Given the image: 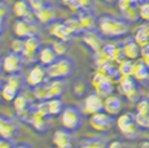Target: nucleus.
Returning a JSON list of instances; mask_svg holds the SVG:
<instances>
[{
  "mask_svg": "<svg viewBox=\"0 0 149 148\" xmlns=\"http://www.w3.org/2000/svg\"><path fill=\"white\" fill-rule=\"evenodd\" d=\"M62 1V3H65L66 6H68V3L70 2V0H61Z\"/></svg>",
  "mask_w": 149,
  "mask_h": 148,
  "instance_id": "13d9d810",
  "label": "nucleus"
},
{
  "mask_svg": "<svg viewBox=\"0 0 149 148\" xmlns=\"http://www.w3.org/2000/svg\"><path fill=\"white\" fill-rule=\"evenodd\" d=\"M90 84L85 77H78L72 82V95L74 98H85L89 94Z\"/></svg>",
  "mask_w": 149,
  "mask_h": 148,
  "instance_id": "4be33fe9",
  "label": "nucleus"
},
{
  "mask_svg": "<svg viewBox=\"0 0 149 148\" xmlns=\"http://www.w3.org/2000/svg\"><path fill=\"white\" fill-rule=\"evenodd\" d=\"M93 3H95V0H70L68 7L70 10H72L74 13H78L79 10L84 9V8L93 7Z\"/></svg>",
  "mask_w": 149,
  "mask_h": 148,
  "instance_id": "e433bc0d",
  "label": "nucleus"
},
{
  "mask_svg": "<svg viewBox=\"0 0 149 148\" xmlns=\"http://www.w3.org/2000/svg\"><path fill=\"white\" fill-rule=\"evenodd\" d=\"M147 82L149 84V75H148V78H147Z\"/></svg>",
  "mask_w": 149,
  "mask_h": 148,
  "instance_id": "052dcab7",
  "label": "nucleus"
},
{
  "mask_svg": "<svg viewBox=\"0 0 149 148\" xmlns=\"http://www.w3.org/2000/svg\"><path fill=\"white\" fill-rule=\"evenodd\" d=\"M89 125L96 131L108 133L111 128H113V126H116V120L113 119L112 115L102 110L99 112H96L93 115H90Z\"/></svg>",
  "mask_w": 149,
  "mask_h": 148,
  "instance_id": "0eeeda50",
  "label": "nucleus"
},
{
  "mask_svg": "<svg viewBox=\"0 0 149 148\" xmlns=\"http://www.w3.org/2000/svg\"><path fill=\"white\" fill-rule=\"evenodd\" d=\"M52 144L59 148H71L74 146L72 131L66 128L58 129L52 135Z\"/></svg>",
  "mask_w": 149,
  "mask_h": 148,
  "instance_id": "a211bd4d",
  "label": "nucleus"
},
{
  "mask_svg": "<svg viewBox=\"0 0 149 148\" xmlns=\"http://www.w3.org/2000/svg\"><path fill=\"white\" fill-rule=\"evenodd\" d=\"M123 17L129 22H137L140 19V10H139V5L132 3L127 10L121 13Z\"/></svg>",
  "mask_w": 149,
  "mask_h": 148,
  "instance_id": "72a5a7b5",
  "label": "nucleus"
},
{
  "mask_svg": "<svg viewBox=\"0 0 149 148\" xmlns=\"http://www.w3.org/2000/svg\"><path fill=\"white\" fill-rule=\"evenodd\" d=\"M136 120L143 129H148V115L136 112Z\"/></svg>",
  "mask_w": 149,
  "mask_h": 148,
  "instance_id": "c03bdc74",
  "label": "nucleus"
},
{
  "mask_svg": "<svg viewBox=\"0 0 149 148\" xmlns=\"http://www.w3.org/2000/svg\"><path fill=\"white\" fill-rule=\"evenodd\" d=\"M48 80H49V76H48L47 66L40 64L39 61L32 65V67L29 69L27 77H26V82L31 88L38 86L40 84L47 82Z\"/></svg>",
  "mask_w": 149,
  "mask_h": 148,
  "instance_id": "1a4fd4ad",
  "label": "nucleus"
},
{
  "mask_svg": "<svg viewBox=\"0 0 149 148\" xmlns=\"http://www.w3.org/2000/svg\"><path fill=\"white\" fill-rule=\"evenodd\" d=\"M131 5H132V2L129 0H118L117 1V7H118V10L120 11V13H124L125 10H127Z\"/></svg>",
  "mask_w": 149,
  "mask_h": 148,
  "instance_id": "09e8293b",
  "label": "nucleus"
},
{
  "mask_svg": "<svg viewBox=\"0 0 149 148\" xmlns=\"http://www.w3.org/2000/svg\"><path fill=\"white\" fill-rule=\"evenodd\" d=\"M124 49L126 52V57L136 60L141 57V46L136 41V39L132 37L129 38L127 41L124 43Z\"/></svg>",
  "mask_w": 149,
  "mask_h": 148,
  "instance_id": "393cba45",
  "label": "nucleus"
},
{
  "mask_svg": "<svg viewBox=\"0 0 149 148\" xmlns=\"http://www.w3.org/2000/svg\"><path fill=\"white\" fill-rule=\"evenodd\" d=\"M147 25H148V29H149V22H148V24H147Z\"/></svg>",
  "mask_w": 149,
  "mask_h": 148,
  "instance_id": "e2e57ef3",
  "label": "nucleus"
},
{
  "mask_svg": "<svg viewBox=\"0 0 149 148\" xmlns=\"http://www.w3.org/2000/svg\"><path fill=\"white\" fill-rule=\"evenodd\" d=\"M11 10V6L7 0H0V16L8 18V15Z\"/></svg>",
  "mask_w": 149,
  "mask_h": 148,
  "instance_id": "a18cd8bd",
  "label": "nucleus"
},
{
  "mask_svg": "<svg viewBox=\"0 0 149 148\" xmlns=\"http://www.w3.org/2000/svg\"><path fill=\"white\" fill-rule=\"evenodd\" d=\"M48 32L55 39H62V40H68V41H72L74 38L76 37L74 32L66 25V22L60 21L58 19L48 27Z\"/></svg>",
  "mask_w": 149,
  "mask_h": 148,
  "instance_id": "ddd939ff",
  "label": "nucleus"
},
{
  "mask_svg": "<svg viewBox=\"0 0 149 148\" xmlns=\"http://www.w3.org/2000/svg\"><path fill=\"white\" fill-rule=\"evenodd\" d=\"M35 17L40 25L48 28L54 21H56L58 19V11L52 3L48 2L44 8L35 13Z\"/></svg>",
  "mask_w": 149,
  "mask_h": 148,
  "instance_id": "4468645a",
  "label": "nucleus"
},
{
  "mask_svg": "<svg viewBox=\"0 0 149 148\" xmlns=\"http://www.w3.org/2000/svg\"><path fill=\"white\" fill-rule=\"evenodd\" d=\"M3 71V59L2 57H0V74Z\"/></svg>",
  "mask_w": 149,
  "mask_h": 148,
  "instance_id": "4d7b16f0",
  "label": "nucleus"
},
{
  "mask_svg": "<svg viewBox=\"0 0 149 148\" xmlns=\"http://www.w3.org/2000/svg\"><path fill=\"white\" fill-rule=\"evenodd\" d=\"M139 10H140V19L143 22L148 24L149 22V1H146L141 5H139Z\"/></svg>",
  "mask_w": 149,
  "mask_h": 148,
  "instance_id": "37998d69",
  "label": "nucleus"
},
{
  "mask_svg": "<svg viewBox=\"0 0 149 148\" xmlns=\"http://www.w3.org/2000/svg\"><path fill=\"white\" fill-rule=\"evenodd\" d=\"M15 140L13 139H9V138H5V137H1L0 136V148H13L16 146Z\"/></svg>",
  "mask_w": 149,
  "mask_h": 148,
  "instance_id": "de8ad7c7",
  "label": "nucleus"
},
{
  "mask_svg": "<svg viewBox=\"0 0 149 148\" xmlns=\"http://www.w3.org/2000/svg\"><path fill=\"white\" fill-rule=\"evenodd\" d=\"M66 22V25L69 27V29L72 31L74 34V36H79V35H82L84 34V27H82V24L80 22V20L78 18L77 15H74V16H70L68 18H66L63 20Z\"/></svg>",
  "mask_w": 149,
  "mask_h": 148,
  "instance_id": "7c9ffc66",
  "label": "nucleus"
},
{
  "mask_svg": "<svg viewBox=\"0 0 149 148\" xmlns=\"http://www.w3.org/2000/svg\"><path fill=\"white\" fill-rule=\"evenodd\" d=\"M134 38L140 46H143L149 43V29L148 25H141L139 28H137Z\"/></svg>",
  "mask_w": 149,
  "mask_h": 148,
  "instance_id": "f704fd0d",
  "label": "nucleus"
},
{
  "mask_svg": "<svg viewBox=\"0 0 149 148\" xmlns=\"http://www.w3.org/2000/svg\"><path fill=\"white\" fill-rule=\"evenodd\" d=\"M113 81L110 80L109 78H104L101 81H99L98 84H96L93 88H95V91L98 93L101 97H108L109 95L113 94Z\"/></svg>",
  "mask_w": 149,
  "mask_h": 148,
  "instance_id": "cd10ccee",
  "label": "nucleus"
},
{
  "mask_svg": "<svg viewBox=\"0 0 149 148\" xmlns=\"http://www.w3.org/2000/svg\"><path fill=\"white\" fill-rule=\"evenodd\" d=\"M84 111L77 106H68L65 107L60 115V121L63 128L71 131H76L81 127L84 123Z\"/></svg>",
  "mask_w": 149,
  "mask_h": 148,
  "instance_id": "20e7f679",
  "label": "nucleus"
},
{
  "mask_svg": "<svg viewBox=\"0 0 149 148\" xmlns=\"http://www.w3.org/2000/svg\"><path fill=\"white\" fill-rule=\"evenodd\" d=\"M13 32L16 37L26 39L33 35H38L39 26L36 24L35 19L18 18L13 24Z\"/></svg>",
  "mask_w": 149,
  "mask_h": 148,
  "instance_id": "6e6552de",
  "label": "nucleus"
},
{
  "mask_svg": "<svg viewBox=\"0 0 149 148\" xmlns=\"http://www.w3.org/2000/svg\"><path fill=\"white\" fill-rule=\"evenodd\" d=\"M20 131L19 124L13 118L0 115V136L16 140Z\"/></svg>",
  "mask_w": 149,
  "mask_h": 148,
  "instance_id": "f8f14e48",
  "label": "nucleus"
},
{
  "mask_svg": "<svg viewBox=\"0 0 149 148\" xmlns=\"http://www.w3.org/2000/svg\"><path fill=\"white\" fill-rule=\"evenodd\" d=\"M108 142L102 137H82L79 146L82 148H105Z\"/></svg>",
  "mask_w": 149,
  "mask_h": 148,
  "instance_id": "bb28decb",
  "label": "nucleus"
},
{
  "mask_svg": "<svg viewBox=\"0 0 149 148\" xmlns=\"http://www.w3.org/2000/svg\"><path fill=\"white\" fill-rule=\"evenodd\" d=\"M3 59V71L6 74H13V73H19L21 71L22 66H24V61L21 56L10 51L2 57Z\"/></svg>",
  "mask_w": 149,
  "mask_h": 148,
  "instance_id": "2eb2a0df",
  "label": "nucleus"
},
{
  "mask_svg": "<svg viewBox=\"0 0 149 148\" xmlns=\"http://www.w3.org/2000/svg\"><path fill=\"white\" fill-rule=\"evenodd\" d=\"M134 67H135V60L130 59V58H126L118 64V69L121 77L123 76H132Z\"/></svg>",
  "mask_w": 149,
  "mask_h": 148,
  "instance_id": "c9c22d12",
  "label": "nucleus"
},
{
  "mask_svg": "<svg viewBox=\"0 0 149 148\" xmlns=\"http://www.w3.org/2000/svg\"><path fill=\"white\" fill-rule=\"evenodd\" d=\"M136 112L149 115V99L145 97H140L136 103Z\"/></svg>",
  "mask_w": 149,
  "mask_h": 148,
  "instance_id": "ea45409f",
  "label": "nucleus"
},
{
  "mask_svg": "<svg viewBox=\"0 0 149 148\" xmlns=\"http://www.w3.org/2000/svg\"><path fill=\"white\" fill-rule=\"evenodd\" d=\"M116 127L119 133L128 140H136L143 134V128L136 120V114L126 111L116 119Z\"/></svg>",
  "mask_w": 149,
  "mask_h": 148,
  "instance_id": "f03ea898",
  "label": "nucleus"
},
{
  "mask_svg": "<svg viewBox=\"0 0 149 148\" xmlns=\"http://www.w3.org/2000/svg\"><path fill=\"white\" fill-rule=\"evenodd\" d=\"M139 146L140 147L149 148V139H143L141 142H139Z\"/></svg>",
  "mask_w": 149,
  "mask_h": 148,
  "instance_id": "864d4df0",
  "label": "nucleus"
},
{
  "mask_svg": "<svg viewBox=\"0 0 149 148\" xmlns=\"http://www.w3.org/2000/svg\"><path fill=\"white\" fill-rule=\"evenodd\" d=\"M1 87H2V82H1V79H0V90H1Z\"/></svg>",
  "mask_w": 149,
  "mask_h": 148,
  "instance_id": "bf43d9fd",
  "label": "nucleus"
},
{
  "mask_svg": "<svg viewBox=\"0 0 149 148\" xmlns=\"http://www.w3.org/2000/svg\"><path fill=\"white\" fill-rule=\"evenodd\" d=\"M131 22L123 17H116L110 13H102L98 19V29L109 39H118L127 36L131 29Z\"/></svg>",
  "mask_w": 149,
  "mask_h": 148,
  "instance_id": "f257e3e1",
  "label": "nucleus"
},
{
  "mask_svg": "<svg viewBox=\"0 0 149 148\" xmlns=\"http://www.w3.org/2000/svg\"><path fill=\"white\" fill-rule=\"evenodd\" d=\"M140 81H138L134 76H123L118 81L120 93L127 98L128 101L135 103L141 97V89H140Z\"/></svg>",
  "mask_w": 149,
  "mask_h": 148,
  "instance_id": "39448f33",
  "label": "nucleus"
},
{
  "mask_svg": "<svg viewBox=\"0 0 149 148\" xmlns=\"http://www.w3.org/2000/svg\"><path fill=\"white\" fill-rule=\"evenodd\" d=\"M49 79L52 78H68L76 70V64L74 59L68 56H60L52 65L47 67Z\"/></svg>",
  "mask_w": 149,
  "mask_h": 148,
  "instance_id": "7ed1b4c3",
  "label": "nucleus"
},
{
  "mask_svg": "<svg viewBox=\"0 0 149 148\" xmlns=\"http://www.w3.org/2000/svg\"><path fill=\"white\" fill-rule=\"evenodd\" d=\"M105 3H108V5H113V3H117L118 0H102Z\"/></svg>",
  "mask_w": 149,
  "mask_h": 148,
  "instance_id": "6e6d98bb",
  "label": "nucleus"
},
{
  "mask_svg": "<svg viewBox=\"0 0 149 148\" xmlns=\"http://www.w3.org/2000/svg\"><path fill=\"white\" fill-rule=\"evenodd\" d=\"M29 2L33 9V13H36L38 10H40L41 8H44L49 1L48 0H29Z\"/></svg>",
  "mask_w": 149,
  "mask_h": 148,
  "instance_id": "49530a36",
  "label": "nucleus"
},
{
  "mask_svg": "<svg viewBox=\"0 0 149 148\" xmlns=\"http://www.w3.org/2000/svg\"><path fill=\"white\" fill-rule=\"evenodd\" d=\"M13 11L17 18L36 19L29 0H17L13 7Z\"/></svg>",
  "mask_w": 149,
  "mask_h": 148,
  "instance_id": "6ab92c4d",
  "label": "nucleus"
},
{
  "mask_svg": "<svg viewBox=\"0 0 149 148\" xmlns=\"http://www.w3.org/2000/svg\"><path fill=\"white\" fill-rule=\"evenodd\" d=\"M0 36H1V35H0Z\"/></svg>",
  "mask_w": 149,
  "mask_h": 148,
  "instance_id": "0e129e2a",
  "label": "nucleus"
},
{
  "mask_svg": "<svg viewBox=\"0 0 149 148\" xmlns=\"http://www.w3.org/2000/svg\"><path fill=\"white\" fill-rule=\"evenodd\" d=\"M70 43L71 41L68 40H62V39H56L54 43H52V47L54 49L56 50V52L58 54V56H65L67 55V52L70 49Z\"/></svg>",
  "mask_w": 149,
  "mask_h": 148,
  "instance_id": "4c0bfd02",
  "label": "nucleus"
},
{
  "mask_svg": "<svg viewBox=\"0 0 149 148\" xmlns=\"http://www.w3.org/2000/svg\"><path fill=\"white\" fill-rule=\"evenodd\" d=\"M42 47V39L38 35H33L25 39V51L21 54V58L24 64L27 65H35L38 59L39 51Z\"/></svg>",
  "mask_w": 149,
  "mask_h": 148,
  "instance_id": "423d86ee",
  "label": "nucleus"
},
{
  "mask_svg": "<svg viewBox=\"0 0 149 148\" xmlns=\"http://www.w3.org/2000/svg\"><path fill=\"white\" fill-rule=\"evenodd\" d=\"M15 147H31L30 144H25V142H20V144H16Z\"/></svg>",
  "mask_w": 149,
  "mask_h": 148,
  "instance_id": "5fc2aeb1",
  "label": "nucleus"
},
{
  "mask_svg": "<svg viewBox=\"0 0 149 148\" xmlns=\"http://www.w3.org/2000/svg\"><path fill=\"white\" fill-rule=\"evenodd\" d=\"M13 108L16 110L17 116L21 115V114H25L27 111H29L32 108V103L31 100L28 98V96L25 95L22 91H20L19 95L16 97V99L13 101Z\"/></svg>",
  "mask_w": 149,
  "mask_h": 148,
  "instance_id": "b1692460",
  "label": "nucleus"
},
{
  "mask_svg": "<svg viewBox=\"0 0 149 148\" xmlns=\"http://www.w3.org/2000/svg\"><path fill=\"white\" fill-rule=\"evenodd\" d=\"M50 98L61 97L67 90V82L65 78H52L47 81Z\"/></svg>",
  "mask_w": 149,
  "mask_h": 148,
  "instance_id": "412c9836",
  "label": "nucleus"
},
{
  "mask_svg": "<svg viewBox=\"0 0 149 148\" xmlns=\"http://www.w3.org/2000/svg\"><path fill=\"white\" fill-rule=\"evenodd\" d=\"M77 16L82 24V27L85 30L89 29H96L98 28V19L99 17L97 16L96 11L93 9V7L89 8H84L77 13Z\"/></svg>",
  "mask_w": 149,
  "mask_h": 148,
  "instance_id": "dca6fc26",
  "label": "nucleus"
},
{
  "mask_svg": "<svg viewBox=\"0 0 149 148\" xmlns=\"http://www.w3.org/2000/svg\"><path fill=\"white\" fill-rule=\"evenodd\" d=\"M47 105H48V111L51 117H57L60 116L61 112L65 109V103L60 97H55V98H50L47 100Z\"/></svg>",
  "mask_w": 149,
  "mask_h": 148,
  "instance_id": "c85d7f7f",
  "label": "nucleus"
},
{
  "mask_svg": "<svg viewBox=\"0 0 149 148\" xmlns=\"http://www.w3.org/2000/svg\"><path fill=\"white\" fill-rule=\"evenodd\" d=\"M10 48H11V51L21 56V54L25 51V39L16 37L10 43Z\"/></svg>",
  "mask_w": 149,
  "mask_h": 148,
  "instance_id": "58836bf2",
  "label": "nucleus"
},
{
  "mask_svg": "<svg viewBox=\"0 0 149 148\" xmlns=\"http://www.w3.org/2000/svg\"><path fill=\"white\" fill-rule=\"evenodd\" d=\"M8 84L13 85V87H16L19 91H22L25 86L27 85L26 82V78L21 75V73H13V74H9L8 75V78H7V81Z\"/></svg>",
  "mask_w": 149,
  "mask_h": 148,
  "instance_id": "2f4dec72",
  "label": "nucleus"
},
{
  "mask_svg": "<svg viewBox=\"0 0 149 148\" xmlns=\"http://www.w3.org/2000/svg\"><path fill=\"white\" fill-rule=\"evenodd\" d=\"M19 91L18 89L16 88V87H13V85H10V84H8L6 82L5 85H2L1 87V90H0V94H1V97L2 99L7 101V103H11L13 101L16 97L19 95Z\"/></svg>",
  "mask_w": 149,
  "mask_h": 148,
  "instance_id": "c756f323",
  "label": "nucleus"
},
{
  "mask_svg": "<svg viewBox=\"0 0 149 148\" xmlns=\"http://www.w3.org/2000/svg\"><path fill=\"white\" fill-rule=\"evenodd\" d=\"M7 18L6 17H2L0 16V35H2L7 29Z\"/></svg>",
  "mask_w": 149,
  "mask_h": 148,
  "instance_id": "603ef678",
  "label": "nucleus"
},
{
  "mask_svg": "<svg viewBox=\"0 0 149 148\" xmlns=\"http://www.w3.org/2000/svg\"><path fill=\"white\" fill-rule=\"evenodd\" d=\"M149 75V66L145 62L143 58H138L135 60V67H134V74L132 76L136 78L138 81L143 82L147 81Z\"/></svg>",
  "mask_w": 149,
  "mask_h": 148,
  "instance_id": "a878e982",
  "label": "nucleus"
},
{
  "mask_svg": "<svg viewBox=\"0 0 149 148\" xmlns=\"http://www.w3.org/2000/svg\"><path fill=\"white\" fill-rule=\"evenodd\" d=\"M145 62L149 66V43L141 46V57Z\"/></svg>",
  "mask_w": 149,
  "mask_h": 148,
  "instance_id": "8fccbe9b",
  "label": "nucleus"
},
{
  "mask_svg": "<svg viewBox=\"0 0 149 148\" xmlns=\"http://www.w3.org/2000/svg\"><path fill=\"white\" fill-rule=\"evenodd\" d=\"M148 129H149V115H148Z\"/></svg>",
  "mask_w": 149,
  "mask_h": 148,
  "instance_id": "680f3d73",
  "label": "nucleus"
},
{
  "mask_svg": "<svg viewBox=\"0 0 149 148\" xmlns=\"http://www.w3.org/2000/svg\"><path fill=\"white\" fill-rule=\"evenodd\" d=\"M123 108V99L118 95L111 94L105 98L104 101V110L112 116L118 115Z\"/></svg>",
  "mask_w": 149,
  "mask_h": 148,
  "instance_id": "aec40b11",
  "label": "nucleus"
},
{
  "mask_svg": "<svg viewBox=\"0 0 149 148\" xmlns=\"http://www.w3.org/2000/svg\"><path fill=\"white\" fill-rule=\"evenodd\" d=\"M28 125L36 133L45 134L50 128V116L49 115H41V114H38L32 110Z\"/></svg>",
  "mask_w": 149,
  "mask_h": 148,
  "instance_id": "f3484780",
  "label": "nucleus"
},
{
  "mask_svg": "<svg viewBox=\"0 0 149 148\" xmlns=\"http://www.w3.org/2000/svg\"><path fill=\"white\" fill-rule=\"evenodd\" d=\"M125 146V142L121 140V139H112L110 142H108L107 144V147L109 148H121Z\"/></svg>",
  "mask_w": 149,
  "mask_h": 148,
  "instance_id": "3c124183",
  "label": "nucleus"
},
{
  "mask_svg": "<svg viewBox=\"0 0 149 148\" xmlns=\"http://www.w3.org/2000/svg\"><path fill=\"white\" fill-rule=\"evenodd\" d=\"M116 46L117 43H106V45L104 46V48L100 50L104 56H106L108 59H110L113 61V56H115V50H116Z\"/></svg>",
  "mask_w": 149,
  "mask_h": 148,
  "instance_id": "a19ab883",
  "label": "nucleus"
},
{
  "mask_svg": "<svg viewBox=\"0 0 149 148\" xmlns=\"http://www.w3.org/2000/svg\"><path fill=\"white\" fill-rule=\"evenodd\" d=\"M58 58H59V56L56 52V50L54 49L52 45H48V46L41 47V49L39 51V55H38L39 62L45 65V66H47V67L50 66V65H52Z\"/></svg>",
  "mask_w": 149,
  "mask_h": 148,
  "instance_id": "5701e85b",
  "label": "nucleus"
},
{
  "mask_svg": "<svg viewBox=\"0 0 149 148\" xmlns=\"http://www.w3.org/2000/svg\"><path fill=\"white\" fill-rule=\"evenodd\" d=\"M104 101L105 98L101 97L99 94L93 91L89 93L84 99V103L81 106V110L85 115H93L96 112L104 110Z\"/></svg>",
  "mask_w": 149,
  "mask_h": 148,
  "instance_id": "9b49d317",
  "label": "nucleus"
},
{
  "mask_svg": "<svg viewBox=\"0 0 149 148\" xmlns=\"http://www.w3.org/2000/svg\"><path fill=\"white\" fill-rule=\"evenodd\" d=\"M126 58L127 57H126V52L124 49V43H117L116 50H115V56H113V61L116 64H119Z\"/></svg>",
  "mask_w": 149,
  "mask_h": 148,
  "instance_id": "79ce46f5",
  "label": "nucleus"
},
{
  "mask_svg": "<svg viewBox=\"0 0 149 148\" xmlns=\"http://www.w3.org/2000/svg\"><path fill=\"white\" fill-rule=\"evenodd\" d=\"M82 37V43L87 46L89 49L93 52H97L104 48L106 45V39L107 38L100 32L99 29H89V30H85L84 34L81 35Z\"/></svg>",
  "mask_w": 149,
  "mask_h": 148,
  "instance_id": "9d476101",
  "label": "nucleus"
},
{
  "mask_svg": "<svg viewBox=\"0 0 149 148\" xmlns=\"http://www.w3.org/2000/svg\"><path fill=\"white\" fill-rule=\"evenodd\" d=\"M32 94H33V97L37 101H42V100L50 99V94L47 82H44V84H40L38 86L33 87L32 88Z\"/></svg>",
  "mask_w": 149,
  "mask_h": 148,
  "instance_id": "473e14b6",
  "label": "nucleus"
}]
</instances>
